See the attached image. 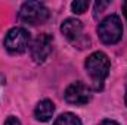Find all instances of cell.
Listing matches in <instances>:
<instances>
[{
	"label": "cell",
	"mask_w": 127,
	"mask_h": 125,
	"mask_svg": "<svg viewBox=\"0 0 127 125\" xmlns=\"http://www.w3.org/2000/svg\"><path fill=\"white\" fill-rule=\"evenodd\" d=\"M53 113H55V104L50 100H47V99L38 102L37 106H35V109H34V116L40 122L50 121V118L53 116Z\"/></svg>",
	"instance_id": "cell-8"
},
{
	"label": "cell",
	"mask_w": 127,
	"mask_h": 125,
	"mask_svg": "<svg viewBox=\"0 0 127 125\" xmlns=\"http://www.w3.org/2000/svg\"><path fill=\"white\" fill-rule=\"evenodd\" d=\"M65 100L71 104H75V106H83V104H87L92 99V91L90 88L81 83V81H75L72 84H69L65 90Z\"/></svg>",
	"instance_id": "cell-6"
},
{
	"label": "cell",
	"mask_w": 127,
	"mask_h": 125,
	"mask_svg": "<svg viewBox=\"0 0 127 125\" xmlns=\"http://www.w3.org/2000/svg\"><path fill=\"white\" fill-rule=\"evenodd\" d=\"M53 38L49 34H40L31 44V58L35 63H43L52 53Z\"/></svg>",
	"instance_id": "cell-7"
},
{
	"label": "cell",
	"mask_w": 127,
	"mask_h": 125,
	"mask_svg": "<svg viewBox=\"0 0 127 125\" xmlns=\"http://www.w3.org/2000/svg\"><path fill=\"white\" fill-rule=\"evenodd\" d=\"M123 13H124L126 21H127V1H124V3H123Z\"/></svg>",
	"instance_id": "cell-14"
},
{
	"label": "cell",
	"mask_w": 127,
	"mask_h": 125,
	"mask_svg": "<svg viewBox=\"0 0 127 125\" xmlns=\"http://www.w3.org/2000/svg\"><path fill=\"white\" fill-rule=\"evenodd\" d=\"M124 103H126V106H127V91H126V96H124Z\"/></svg>",
	"instance_id": "cell-15"
},
{
	"label": "cell",
	"mask_w": 127,
	"mask_h": 125,
	"mask_svg": "<svg viewBox=\"0 0 127 125\" xmlns=\"http://www.w3.org/2000/svg\"><path fill=\"white\" fill-rule=\"evenodd\" d=\"M30 43H31L30 32L27 31L25 28H21V27L12 28L10 31L6 34V37L3 40V44H4L6 50L13 53V55L24 53L30 47Z\"/></svg>",
	"instance_id": "cell-3"
},
{
	"label": "cell",
	"mask_w": 127,
	"mask_h": 125,
	"mask_svg": "<svg viewBox=\"0 0 127 125\" xmlns=\"http://www.w3.org/2000/svg\"><path fill=\"white\" fill-rule=\"evenodd\" d=\"M49 18V9L40 1H27L19 9V19L30 25H40Z\"/></svg>",
	"instance_id": "cell-4"
},
{
	"label": "cell",
	"mask_w": 127,
	"mask_h": 125,
	"mask_svg": "<svg viewBox=\"0 0 127 125\" xmlns=\"http://www.w3.org/2000/svg\"><path fill=\"white\" fill-rule=\"evenodd\" d=\"M99 125H120V124L115 122V121H112V119H105V121H102Z\"/></svg>",
	"instance_id": "cell-13"
},
{
	"label": "cell",
	"mask_w": 127,
	"mask_h": 125,
	"mask_svg": "<svg viewBox=\"0 0 127 125\" xmlns=\"http://www.w3.org/2000/svg\"><path fill=\"white\" fill-rule=\"evenodd\" d=\"M84 68H86V71H87L95 88L100 90L102 85H103V81L109 75V69H111L109 58L103 52H95L86 59Z\"/></svg>",
	"instance_id": "cell-1"
},
{
	"label": "cell",
	"mask_w": 127,
	"mask_h": 125,
	"mask_svg": "<svg viewBox=\"0 0 127 125\" xmlns=\"http://www.w3.org/2000/svg\"><path fill=\"white\" fill-rule=\"evenodd\" d=\"M97 35L105 44H115L123 37V24L118 15H108L99 25Z\"/></svg>",
	"instance_id": "cell-2"
},
{
	"label": "cell",
	"mask_w": 127,
	"mask_h": 125,
	"mask_svg": "<svg viewBox=\"0 0 127 125\" xmlns=\"http://www.w3.org/2000/svg\"><path fill=\"white\" fill-rule=\"evenodd\" d=\"M61 32L65 35V38L71 44L77 46L78 49H84L90 43V40L83 32V24L75 18L65 19L62 22V25H61Z\"/></svg>",
	"instance_id": "cell-5"
},
{
	"label": "cell",
	"mask_w": 127,
	"mask_h": 125,
	"mask_svg": "<svg viewBox=\"0 0 127 125\" xmlns=\"http://www.w3.org/2000/svg\"><path fill=\"white\" fill-rule=\"evenodd\" d=\"M106 6H109V1H97V3L95 4V15L100 13Z\"/></svg>",
	"instance_id": "cell-11"
},
{
	"label": "cell",
	"mask_w": 127,
	"mask_h": 125,
	"mask_svg": "<svg viewBox=\"0 0 127 125\" xmlns=\"http://www.w3.org/2000/svg\"><path fill=\"white\" fill-rule=\"evenodd\" d=\"M4 125H21V121H19L18 118H15V116H9V118L6 119Z\"/></svg>",
	"instance_id": "cell-12"
},
{
	"label": "cell",
	"mask_w": 127,
	"mask_h": 125,
	"mask_svg": "<svg viewBox=\"0 0 127 125\" xmlns=\"http://www.w3.org/2000/svg\"><path fill=\"white\" fill-rule=\"evenodd\" d=\"M87 7H89V1H86V0H77V1H72V4H71L72 12L77 15L84 13L87 10Z\"/></svg>",
	"instance_id": "cell-10"
},
{
	"label": "cell",
	"mask_w": 127,
	"mask_h": 125,
	"mask_svg": "<svg viewBox=\"0 0 127 125\" xmlns=\"http://www.w3.org/2000/svg\"><path fill=\"white\" fill-rule=\"evenodd\" d=\"M53 125H83V124H81V121L77 115L66 112V113L59 115L56 118V121L53 122Z\"/></svg>",
	"instance_id": "cell-9"
}]
</instances>
